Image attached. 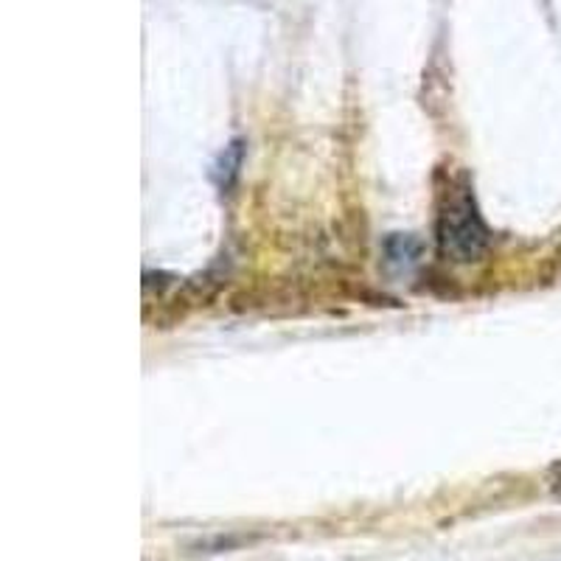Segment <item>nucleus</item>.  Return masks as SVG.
Returning a JSON list of instances; mask_svg holds the SVG:
<instances>
[{"mask_svg": "<svg viewBox=\"0 0 561 561\" xmlns=\"http://www.w3.org/2000/svg\"><path fill=\"white\" fill-rule=\"evenodd\" d=\"M385 255H388L390 267L408 270L421 259V242L410 233H393L385 239Z\"/></svg>", "mask_w": 561, "mask_h": 561, "instance_id": "7ed1b4c3", "label": "nucleus"}, {"mask_svg": "<svg viewBox=\"0 0 561 561\" xmlns=\"http://www.w3.org/2000/svg\"><path fill=\"white\" fill-rule=\"evenodd\" d=\"M491 233L485 228L480 208L474 203L472 185L460 180L447 192V199L438 214V244L440 253L460 264H472L483 259L489 250Z\"/></svg>", "mask_w": 561, "mask_h": 561, "instance_id": "f257e3e1", "label": "nucleus"}, {"mask_svg": "<svg viewBox=\"0 0 561 561\" xmlns=\"http://www.w3.org/2000/svg\"><path fill=\"white\" fill-rule=\"evenodd\" d=\"M242 160L244 140H230L228 147H225V152L217 158V163H214V180H217L219 192H230V188H233V183H237L239 178V169H242Z\"/></svg>", "mask_w": 561, "mask_h": 561, "instance_id": "f03ea898", "label": "nucleus"}]
</instances>
